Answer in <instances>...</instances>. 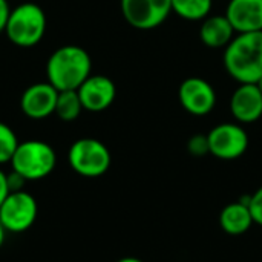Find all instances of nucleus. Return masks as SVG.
I'll use <instances>...</instances> for the list:
<instances>
[{"label":"nucleus","instance_id":"obj_25","mask_svg":"<svg viewBox=\"0 0 262 262\" xmlns=\"http://www.w3.org/2000/svg\"><path fill=\"white\" fill-rule=\"evenodd\" d=\"M117 262H143L141 259H138V258H134V256H127V258H121V259H118Z\"/></svg>","mask_w":262,"mask_h":262},{"label":"nucleus","instance_id":"obj_16","mask_svg":"<svg viewBox=\"0 0 262 262\" xmlns=\"http://www.w3.org/2000/svg\"><path fill=\"white\" fill-rule=\"evenodd\" d=\"M213 0H172V12L189 21H201L210 15Z\"/></svg>","mask_w":262,"mask_h":262},{"label":"nucleus","instance_id":"obj_26","mask_svg":"<svg viewBox=\"0 0 262 262\" xmlns=\"http://www.w3.org/2000/svg\"><path fill=\"white\" fill-rule=\"evenodd\" d=\"M256 84H258L259 91H261V92H262V77H261V78H259V80H258V83H256Z\"/></svg>","mask_w":262,"mask_h":262},{"label":"nucleus","instance_id":"obj_6","mask_svg":"<svg viewBox=\"0 0 262 262\" xmlns=\"http://www.w3.org/2000/svg\"><path fill=\"white\" fill-rule=\"evenodd\" d=\"M38 206L35 198L25 192H9L0 206V223L8 233H23L37 220Z\"/></svg>","mask_w":262,"mask_h":262},{"label":"nucleus","instance_id":"obj_10","mask_svg":"<svg viewBox=\"0 0 262 262\" xmlns=\"http://www.w3.org/2000/svg\"><path fill=\"white\" fill-rule=\"evenodd\" d=\"M80 101L83 104L84 111L89 112H103L112 103L117 97V88L115 83L106 77V75H89L83 84L77 89Z\"/></svg>","mask_w":262,"mask_h":262},{"label":"nucleus","instance_id":"obj_15","mask_svg":"<svg viewBox=\"0 0 262 262\" xmlns=\"http://www.w3.org/2000/svg\"><path fill=\"white\" fill-rule=\"evenodd\" d=\"M253 224L255 221L250 213V209L241 200L227 204L220 213V227L232 236L244 235L250 230Z\"/></svg>","mask_w":262,"mask_h":262},{"label":"nucleus","instance_id":"obj_22","mask_svg":"<svg viewBox=\"0 0 262 262\" xmlns=\"http://www.w3.org/2000/svg\"><path fill=\"white\" fill-rule=\"evenodd\" d=\"M9 12H11V8H9L8 0H0V32L5 31V26H6Z\"/></svg>","mask_w":262,"mask_h":262},{"label":"nucleus","instance_id":"obj_4","mask_svg":"<svg viewBox=\"0 0 262 262\" xmlns=\"http://www.w3.org/2000/svg\"><path fill=\"white\" fill-rule=\"evenodd\" d=\"M57 155L54 149L40 140H28L18 143L12 158L11 167L26 181H38L46 178L55 167Z\"/></svg>","mask_w":262,"mask_h":262},{"label":"nucleus","instance_id":"obj_1","mask_svg":"<svg viewBox=\"0 0 262 262\" xmlns=\"http://www.w3.org/2000/svg\"><path fill=\"white\" fill-rule=\"evenodd\" d=\"M227 74L241 83H258L262 77V31L236 34L224 48Z\"/></svg>","mask_w":262,"mask_h":262},{"label":"nucleus","instance_id":"obj_19","mask_svg":"<svg viewBox=\"0 0 262 262\" xmlns=\"http://www.w3.org/2000/svg\"><path fill=\"white\" fill-rule=\"evenodd\" d=\"M187 150L193 157H204L210 154L207 134H195L193 137H190L187 141Z\"/></svg>","mask_w":262,"mask_h":262},{"label":"nucleus","instance_id":"obj_17","mask_svg":"<svg viewBox=\"0 0 262 262\" xmlns=\"http://www.w3.org/2000/svg\"><path fill=\"white\" fill-rule=\"evenodd\" d=\"M83 104L80 101L77 91H61L58 92L57 104H55V115L63 121H74L80 117Z\"/></svg>","mask_w":262,"mask_h":262},{"label":"nucleus","instance_id":"obj_5","mask_svg":"<svg viewBox=\"0 0 262 262\" xmlns=\"http://www.w3.org/2000/svg\"><path fill=\"white\" fill-rule=\"evenodd\" d=\"M68 161L75 173L84 178H98L109 170L112 157L100 140L80 138L69 147Z\"/></svg>","mask_w":262,"mask_h":262},{"label":"nucleus","instance_id":"obj_2","mask_svg":"<svg viewBox=\"0 0 262 262\" xmlns=\"http://www.w3.org/2000/svg\"><path fill=\"white\" fill-rule=\"evenodd\" d=\"M91 55L86 49L75 45H66L55 49L46 63L48 83L58 92L77 91L91 75Z\"/></svg>","mask_w":262,"mask_h":262},{"label":"nucleus","instance_id":"obj_12","mask_svg":"<svg viewBox=\"0 0 262 262\" xmlns=\"http://www.w3.org/2000/svg\"><path fill=\"white\" fill-rule=\"evenodd\" d=\"M230 112L239 124H250L262 117V92L256 83H241L230 97Z\"/></svg>","mask_w":262,"mask_h":262},{"label":"nucleus","instance_id":"obj_18","mask_svg":"<svg viewBox=\"0 0 262 262\" xmlns=\"http://www.w3.org/2000/svg\"><path fill=\"white\" fill-rule=\"evenodd\" d=\"M17 146H18V140L14 130L8 124L0 121V164L11 163V158Z\"/></svg>","mask_w":262,"mask_h":262},{"label":"nucleus","instance_id":"obj_9","mask_svg":"<svg viewBox=\"0 0 262 262\" xmlns=\"http://www.w3.org/2000/svg\"><path fill=\"white\" fill-rule=\"evenodd\" d=\"M178 100L186 112L195 117L209 115L216 106L215 88L201 77H189L178 88Z\"/></svg>","mask_w":262,"mask_h":262},{"label":"nucleus","instance_id":"obj_11","mask_svg":"<svg viewBox=\"0 0 262 262\" xmlns=\"http://www.w3.org/2000/svg\"><path fill=\"white\" fill-rule=\"evenodd\" d=\"M58 91L51 83H35L28 86L20 98L21 112L32 120H43L55 112Z\"/></svg>","mask_w":262,"mask_h":262},{"label":"nucleus","instance_id":"obj_24","mask_svg":"<svg viewBox=\"0 0 262 262\" xmlns=\"http://www.w3.org/2000/svg\"><path fill=\"white\" fill-rule=\"evenodd\" d=\"M6 230H5V227L2 226V223H0V249H2V246H3V243H5V239H6Z\"/></svg>","mask_w":262,"mask_h":262},{"label":"nucleus","instance_id":"obj_21","mask_svg":"<svg viewBox=\"0 0 262 262\" xmlns=\"http://www.w3.org/2000/svg\"><path fill=\"white\" fill-rule=\"evenodd\" d=\"M6 183H8V189L9 192H18V190H23V186L26 184V180L18 175L17 172H11V173H6Z\"/></svg>","mask_w":262,"mask_h":262},{"label":"nucleus","instance_id":"obj_8","mask_svg":"<svg viewBox=\"0 0 262 262\" xmlns=\"http://www.w3.org/2000/svg\"><path fill=\"white\" fill-rule=\"evenodd\" d=\"M210 154L220 160L232 161L243 157L249 147V135L239 123L216 124L209 134Z\"/></svg>","mask_w":262,"mask_h":262},{"label":"nucleus","instance_id":"obj_23","mask_svg":"<svg viewBox=\"0 0 262 262\" xmlns=\"http://www.w3.org/2000/svg\"><path fill=\"white\" fill-rule=\"evenodd\" d=\"M9 189H8V183H6V173L0 169V206L5 201V198L8 196Z\"/></svg>","mask_w":262,"mask_h":262},{"label":"nucleus","instance_id":"obj_7","mask_svg":"<svg viewBox=\"0 0 262 262\" xmlns=\"http://www.w3.org/2000/svg\"><path fill=\"white\" fill-rule=\"evenodd\" d=\"M120 6L124 20L140 31L161 26L172 12V0H121Z\"/></svg>","mask_w":262,"mask_h":262},{"label":"nucleus","instance_id":"obj_20","mask_svg":"<svg viewBox=\"0 0 262 262\" xmlns=\"http://www.w3.org/2000/svg\"><path fill=\"white\" fill-rule=\"evenodd\" d=\"M249 209L255 224L262 226V186L249 198Z\"/></svg>","mask_w":262,"mask_h":262},{"label":"nucleus","instance_id":"obj_13","mask_svg":"<svg viewBox=\"0 0 262 262\" xmlns=\"http://www.w3.org/2000/svg\"><path fill=\"white\" fill-rule=\"evenodd\" d=\"M224 15L236 34L262 31V0H229Z\"/></svg>","mask_w":262,"mask_h":262},{"label":"nucleus","instance_id":"obj_3","mask_svg":"<svg viewBox=\"0 0 262 262\" xmlns=\"http://www.w3.org/2000/svg\"><path fill=\"white\" fill-rule=\"evenodd\" d=\"M46 15L35 3H21L11 9L5 34L11 43L20 48L35 46L45 35Z\"/></svg>","mask_w":262,"mask_h":262},{"label":"nucleus","instance_id":"obj_14","mask_svg":"<svg viewBox=\"0 0 262 262\" xmlns=\"http://www.w3.org/2000/svg\"><path fill=\"white\" fill-rule=\"evenodd\" d=\"M236 35L233 26L224 14H210L204 20H201L200 26V38L201 41L212 49L226 48L233 37Z\"/></svg>","mask_w":262,"mask_h":262}]
</instances>
